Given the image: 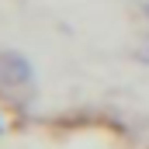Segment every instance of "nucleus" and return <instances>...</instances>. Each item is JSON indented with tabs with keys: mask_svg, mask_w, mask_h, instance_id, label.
<instances>
[{
	"mask_svg": "<svg viewBox=\"0 0 149 149\" xmlns=\"http://www.w3.org/2000/svg\"><path fill=\"white\" fill-rule=\"evenodd\" d=\"M31 66L24 56L17 52H0V90L3 94H17V90H28L31 87Z\"/></svg>",
	"mask_w": 149,
	"mask_h": 149,
	"instance_id": "f257e3e1",
	"label": "nucleus"
}]
</instances>
